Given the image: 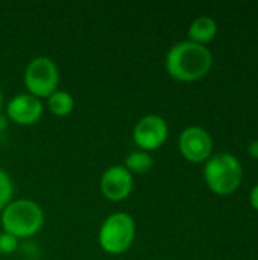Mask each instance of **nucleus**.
Listing matches in <instances>:
<instances>
[{
  "label": "nucleus",
  "instance_id": "f257e3e1",
  "mask_svg": "<svg viewBox=\"0 0 258 260\" xmlns=\"http://www.w3.org/2000/svg\"><path fill=\"white\" fill-rule=\"evenodd\" d=\"M211 52L192 41H181L172 46L166 55L167 73L181 82H193L204 78L211 69Z\"/></svg>",
  "mask_w": 258,
  "mask_h": 260
},
{
  "label": "nucleus",
  "instance_id": "f03ea898",
  "mask_svg": "<svg viewBox=\"0 0 258 260\" xmlns=\"http://www.w3.org/2000/svg\"><path fill=\"white\" fill-rule=\"evenodd\" d=\"M0 224L5 233L17 239L32 238L44 227V212L33 200H12L0 212Z\"/></svg>",
  "mask_w": 258,
  "mask_h": 260
},
{
  "label": "nucleus",
  "instance_id": "7ed1b4c3",
  "mask_svg": "<svg viewBox=\"0 0 258 260\" xmlns=\"http://www.w3.org/2000/svg\"><path fill=\"white\" fill-rule=\"evenodd\" d=\"M135 235V219L126 212H116L106 216L100 224L97 242L103 253L111 256H120L132 247Z\"/></svg>",
  "mask_w": 258,
  "mask_h": 260
},
{
  "label": "nucleus",
  "instance_id": "20e7f679",
  "mask_svg": "<svg viewBox=\"0 0 258 260\" xmlns=\"http://www.w3.org/2000/svg\"><path fill=\"white\" fill-rule=\"evenodd\" d=\"M242 165L233 154L219 152L211 155L204 169V178L210 190L217 195L236 192L242 183Z\"/></svg>",
  "mask_w": 258,
  "mask_h": 260
},
{
  "label": "nucleus",
  "instance_id": "39448f33",
  "mask_svg": "<svg viewBox=\"0 0 258 260\" xmlns=\"http://www.w3.org/2000/svg\"><path fill=\"white\" fill-rule=\"evenodd\" d=\"M23 84L26 93L38 98L47 99L59 85V69L56 62L49 56L32 58L23 73Z\"/></svg>",
  "mask_w": 258,
  "mask_h": 260
},
{
  "label": "nucleus",
  "instance_id": "423d86ee",
  "mask_svg": "<svg viewBox=\"0 0 258 260\" xmlns=\"http://www.w3.org/2000/svg\"><path fill=\"white\" fill-rule=\"evenodd\" d=\"M169 137V125L158 114L143 116L132 129V140L138 149L152 152L160 149Z\"/></svg>",
  "mask_w": 258,
  "mask_h": 260
},
{
  "label": "nucleus",
  "instance_id": "0eeeda50",
  "mask_svg": "<svg viewBox=\"0 0 258 260\" xmlns=\"http://www.w3.org/2000/svg\"><path fill=\"white\" fill-rule=\"evenodd\" d=\"M102 195L111 203L125 201L134 189V175L123 165L106 168L99 180Z\"/></svg>",
  "mask_w": 258,
  "mask_h": 260
},
{
  "label": "nucleus",
  "instance_id": "6e6552de",
  "mask_svg": "<svg viewBox=\"0 0 258 260\" xmlns=\"http://www.w3.org/2000/svg\"><path fill=\"white\" fill-rule=\"evenodd\" d=\"M178 148L181 155L192 163H202L211 157L213 140L201 126H189L179 134Z\"/></svg>",
  "mask_w": 258,
  "mask_h": 260
},
{
  "label": "nucleus",
  "instance_id": "1a4fd4ad",
  "mask_svg": "<svg viewBox=\"0 0 258 260\" xmlns=\"http://www.w3.org/2000/svg\"><path fill=\"white\" fill-rule=\"evenodd\" d=\"M44 105L41 99L29 94L18 93L6 104V116L11 122L20 126H32L43 117Z\"/></svg>",
  "mask_w": 258,
  "mask_h": 260
},
{
  "label": "nucleus",
  "instance_id": "9d476101",
  "mask_svg": "<svg viewBox=\"0 0 258 260\" xmlns=\"http://www.w3.org/2000/svg\"><path fill=\"white\" fill-rule=\"evenodd\" d=\"M189 41L196 44H205L211 41L217 34V23L211 17H199L193 20L189 27Z\"/></svg>",
  "mask_w": 258,
  "mask_h": 260
},
{
  "label": "nucleus",
  "instance_id": "9b49d317",
  "mask_svg": "<svg viewBox=\"0 0 258 260\" xmlns=\"http://www.w3.org/2000/svg\"><path fill=\"white\" fill-rule=\"evenodd\" d=\"M46 101H47L49 111L56 117H67L75 110V98L67 90H59L58 88Z\"/></svg>",
  "mask_w": 258,
  "mask_h": 260
},
{
  "label": "nucleus",
  "instance_id": "f8f14e48",
  "mask_svg": "<svg viewBox=\"0 0 258 260\" xmlns=\"http://www.w3.org/2000/svg\"><path fill=\"white\" fill-rule=\"evenodd\" d=\"M123 166L132 175H143V174H148L154 168V158H152L151 152L135 149L126 155Z\"/></svg>",
  "mask_w": 258,
  "mask_h": 260
},
{
  "label": "nucleus",
  "instance_id": "ddd939ff",
  "mask_svg": "<svg viewBox=\"0 0 258 260\" xmlns=\"http://www.w3.org/2000/svg\"><path fill=\"white\" fill-rule=\"evenodd\" d=\"M14 195V183L11 175L0 168V212L12 201Z\"/></svg>",
  "mask_w": 258,
  "mask_h": 260
},
{
  "label": "nucleus",
  "instance_id": "4468645a",
  "mask_svg": "<svg viewBox=\"0 0 258 260\" xmlns=\"http://www.w3.org/2000/svg\"><path fill=\"white\" fill-rule=\"evenodd\" d=\"M18 248V239L9 233H0V253L11 254Z\"/></svg>",
  "mask_w": 258,
  "mask_h": 260
},
{
  "label": "nucleus",
  "instance_id": "2eb2a0df",
  "mask_svg": "<svg viewBox=\"0 0 258 260\" xmlns=\"http://www.w3.org/2000/svg\"><path fill=\"white\" fill-rule=\"evenodd\" d=\"M248 152H249V155H251V157H254V158H257L258 160V140H254V142H251V143H249V146H248Z\"/></svg>",
  "mask_w": 258,
  "mask_h": 260
},
{
  "label": "nucleus",
  "instance_id": "dca6fc26",
  "mask_svg": "<svg viewBox=\"0 0 258 260\" xmlns=\"http://www.w3.org/2000/svg\"><path fill=\"white\" fill-rule=\"evenodd\" d=\"M249 200H251V204H252V207L258 210V184L252 189V192H251V195H249Z\"/></svg>",
  "mask_w": 258,
  "mask_h": 260
},
{
  "label": "nucleus",
  "instance_id": "f3484780",
  "mask_svg": "<svg viewBox=\"0 0 258 260\" xmlns=\"http://www.w3.org/2000/svg\"><path fill=\"white\" fill-rule=\"evenodd\" d=\"M2 108H3V91L0 88V111H2Z\"/></svg>",
  "mask_w": 258,
  "mask_h": 260
},
{
  "label": "nucleus",
  "instance_id": "a211bd4d",
  "mask_svg": "<svg viewBox=\"0 0 258 260\" xmlns=\"http://www.w3.org/2000/svg\"><path fill=\"white\" fill-rule=\"evenodd\" d=\"M12 260H18V259H12Z\"/></svg>",
  "mask_w": 258,
  "mask_h": 260
}]
</instances>
